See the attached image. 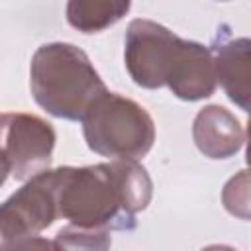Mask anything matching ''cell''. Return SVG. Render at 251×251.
Segmentation results:
<instances>
[{"instance_id":"cell-1","label":"cell","mask_w":251,"mask_h":251,"mask_svg":"<svg viewBox=\"0 0 251 251\" xmlns=\"http://www.w3.org/2000/svg\"><path fill=\"white\" fill-rule=\"evenodd\" d=\"M31 92L49 114L82 120L92 102L106 92L88 57L71 43H49L31 61Z\"/></svg>"},{"instance_id":"cell-2","label":"cell","mask_w":251,"mask_h":251,"mask_svg":"<svg viewBox=\"0 0 251 251\" xmlns=\"http://www.w3.org/2000/svg\"><path fill=\"white\" fill-rule=\"evenodd\" d=\"M82 124L88 147L104 157H143L155 139V127L149 114L133 100L108 90L92 102Z\"/></svg>"},{"instance_id":"cell-3","label":"cell","mask_w":251,"mask_h":251,"mask_svg":"<svg viewBox=\"0 0 251 251\" xmlns=\"http://www.w3.org/2000/svg\"><path fill=\"white\" fill-rule=\"evenodd\" d=\"M57 216V171H43L0 206V245L37 235Z\"/></svg>"},{"instance_id":"cell-4","label":"cell","mask_w":251,"mask_h":251,"mask_svg":"<svg viewBox=\"0 0 251 251\" xmlns=\"http://www.w3.org/2000/svg\"><path fill=\"white\" fill-rule=\"evenodd\" d=\"M178 39L167 27L149 20L129 24L126 37V65L131 78L145 88H159L167 82Z\"/></svg>"},{"instance_id":"cell-5","label":"cell","mask_w":251,"mask_h":251,"mask_svg":"<svg viewBox=\"0 0 251 251\" xmlns=\"http://www.w3.org/2000/svg\"><path fill=\"white\" fill-rule=\"evenodd\" d=\"M55 133L49 124L27 114H8L6 151L18 180L35 176L49 167Z\"/></svg>"},{"instance_id":"cell-6","label":"cell","mask_w":251,"mask_h":251,"mask_svg":"<svg viewBox=\"0 0 251 251\" xmlns=\"http://www.w3.org/2000/svg\"><path fill=\"white\" fill-rule=\"evenodd\" d=\"M216 78L222 80L227 96L243 110L249 108V41L218 33L214 45Z\"/></svg>"},{"instance_id":"cell-7","label":"cell","mask_w":251,"mask_h":251,"mask_svg":"<svg viewBox=\"0 0 251 251\" xmlns=\"http://www.w3.org/2000/svg\"><path fill=\"white\" fill-rule=\"evenodd\" d=\"M194 139L204 155L227 159L243 145V129L226 108L208 106L196 116Z\"/></svg>"},{"instance_id":"cell-8","label":"cell","mask_w":251,"mask_h":251,"mask_svg":"<svg viewBox=\"0 0 251 251\" xmlns=\"http://www.w3.org/2000/svg\"><path fill=\"white\" fill-rule=\"evenodd\" d=\"M129 10V0H69L67 20L73 27L94 33L116 24Z\"/></svg>"},{"instance_id":"cell-9","label":"cell","mask_w":251,"mask_h":251,"mask_svg":"<svg viewBox=\"0 0 251 251\" xmlns=\"http://www.w3.org/2000/svg\"><path fill=\"white\" fill-rule=\"evenodd\" d=\"M6 127H8V114L0 116V184L6 180L8 173H12L10 157L6 151Z\"/></svg>"}]
</instances>
